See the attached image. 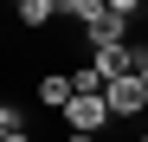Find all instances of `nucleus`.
<instances>
[{
	"label": "nucleus",
	"mask_w": 148,
	"mask_h": 142,
	"mask_svg": "<svg viewBox=\"0 0 148 142\" xmlns=\"http://www.w3.org/2000/svg\"><path fill=\"white\" fill-rule=\"evenodd\" d=\"M90 65L103 71V84H116V78L135 71V45H103V52H90Z\"/></svg>",
	"instance_id": "20e7f679"
},
{
	"label": "nucleus",
	"mask_w": 148,
	"mask_h": 142,
	"mask_svg": "<svg viewBox=\"0 0 148 142\" xmlns=\"http://www.w3.org/2000/svg\"><path fill=\"white\" fill-rule=\"evenodd\" d=\"M135 78H142V90H148V45H135Z\"/></svg>",
	"instance_id": "0eeeda50"
},
{
	"label": "nucleus",
	"mask_w": 148,
	"mask_h": 142,
	"mask_svg": "<svg viewBox=\"0 0 148 142\" xmlns=\"http://www.w3.org/2000/svg\"><path fill=\"white\" fill-rule=\"evenodd\" d=\"M13 142H39V136H32V129H26V136H13Z\"/></svg>",
	"instance_id": "1a4fd4ad"
},
{
	"label": "nucleus",
	"mask_w": 148,
	"mask_h": 142,
	"mask_svg": "<svg viewBox=\"0 0 148 142\" xmlns=\"http://www.w3.org/2000/svg\"><path fill=\"white\" fill-rule=\"evenodd\" d=\"M103 103H110V123H148V90H142L135 71H129V78H116V84L103 90Z\"/></svg>",
	"instance_id": "f257e3e1"
},
{
	"label": "nucleus",
	"mask_w": 148,
	"mask_h": 142,
	"mask_svg": "<svg viewBox=\"0 0 148 142\" xmlns=\"http://www.w3.org/2000/svg\"><path fill=\"white\" fill-rule=\"evenodd\" d=\"M135 142H148V123H142V129H135Z\"/></svg>",
	"instance_id": "9d476101"
},
{
	"label": "nucleus",
	"mask_w": 148,
	"mask_h": 142,
	"mask_svg": "<svg viewBox=\"0 0 148 142\" xmlns=\"http://www.w3.org/2000/svg\"><path fill=\"white\" fill-rule=\"evenodd\" d=\"M0 142H13V136H7V129H0Z\"/></svg>",
	"instance_id": "9b49d317"
},
{
	"label": "nucleus",
	"mask_w": 148,
	"mask_h": 142,
	"mask_svg": "<svg viewBox=\"0 0 148 142\" xmlns=\"http://www.w3.org/2000/svg\"><path fill=\"white\" fill-rule=\"evenodd\" d=\"M13 19H19L26 32H39V26H52V19H58V0H19Z\"/></svg>",
	"instance_id": "39448f33"
},
{
	"label": "nucleus",
	"mask_w": 148,
	"mask_h": 142,
	"mask_svg": "<svg viewBox=\"0 0 148 142\" xmlns=\"http://www.w3.org/2000/svg\"><path fill=\"white\" fill-rule=\"evenodd\" d=\"M32 97H39V110H58V116H64V103L77 97V84H71V71H39Z\"/></svg>",
	"instance_id": "7ed1b4c3"
},
{
	"label": "nucleus",
	"mask_w": 148,
	"mask_h": 142,
	"mask_svg": "<svg viewBox=\"0 0 148 142\" xmlns=\"http://www.w3.org/2000/svg\"><path fill=\"white\" fill-rule=\"evenodd\" d=\"M58 123H64V136H103L110 129V103L103 97H71Z\"/></svg>",
	"instance_id": "f03ea898"
},
{
	"label": "nucleus",
	"mask_w": 148,
	"mask_h": 142,
	"mask_svg": "<svg viewBox=\"0 0 148 142\" xmlns=\"http://www.w3.org/2000/svg\"><path fill=\"white\" fill-rule=\"evenodd\" d=\"M0 129H7V136H26L32 123H26V103H19V97H0Z\"/></svg>",
	"instance_id": "423d86ee"
},
{
	"label": "nucleus",
	"mask_w": 148,
	"mask_h": 142,
	"mask_svg": "<svg viewBox=\"0 0 148 142\" xmlns=\"http://www.w3.org/2000/svg\"><path fill=\"white\" fill-rule=\"evenodd\" d=\"M64 142H103V136H64Z\"/></svg>",
	"instance_id": "6e6552de"
}]
</instances>
